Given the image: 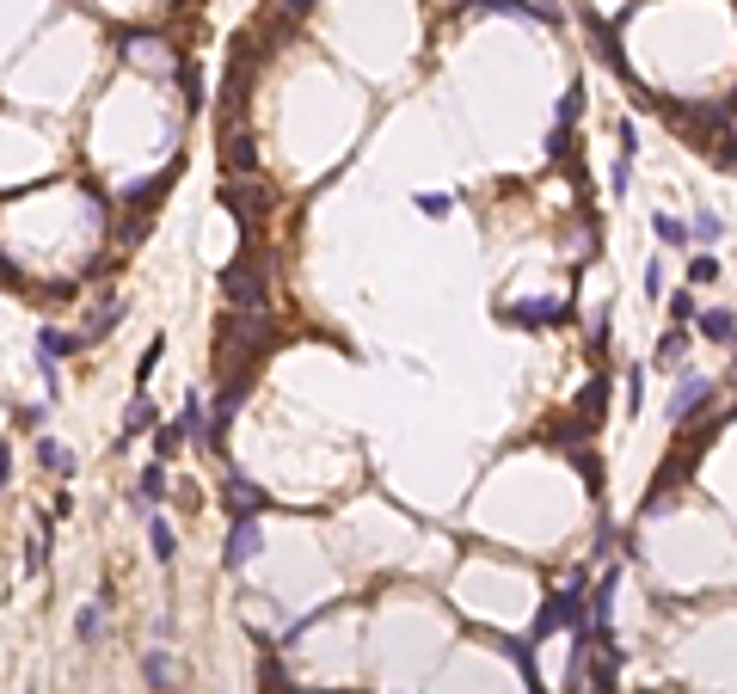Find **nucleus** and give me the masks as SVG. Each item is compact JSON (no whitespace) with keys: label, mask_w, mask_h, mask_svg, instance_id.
Segmentation results:
<instances>
[{"label":"nucleus","mask_w":737,"mask_h":694,"mask_svg":"<svg viewBox=\"0 0 737 694\" xmlns=\"http://www.w3.org/2000/svg\"><path fill=\"white\" fill-rule=\"evenodd\" d=\"M265 345H271V308H258V313L234 308L215 326V369H221V382H234V375L252 382V363L265 356Z\"/></svg>","instance_id":"obj_1"},{"label":"nucleus","mask_w":737,"mask_h":694,"mask_svg":"<svg viewBox=\"0 0 737 694\" xmlns=\"http://www.w3.org/2000/svg\"><path fill=\"white\" fill-rule=\"evenodd\" d=\"M221 295H228V308H240V313L271 308V283L258 271V246H246L234 265H221Z\"/></svg>","instance_id":"obj_2"},{"label":"nucleus","mask_w":737,"mask_h":694,"mask_svg":"<svg viewBox=\"0 0 737 694\" xmlns=\"http://www.w3.org/2000/svg\"><path fill=\"white\" fill-rule=\"evenodd\" d=\"M221 209L240 221L246 246H258V221L277 209V191L271 185H252V178H234V185H221Z\"/></svg>","instance_id":"obj_3"},{"label":"nucleus","mask_w":737,"mask_h":694,"mask_svg":"<svg viewBox=\"0 0 737 694\" xmlns=\"http://www.w3.org/2000/svg\"><path fill=\"white\" fill-rule=\"evenodd\" d=\"M706 400H713V382H701V375H682V387L670 393V406H664V418L670 424H688V418L701 412Z\"/></svg>","instance_id":"obj_4"},{"label":"nucleus","mask_w":737,"mask_h":694,"mask_svg":"<svg viewBox=\"0 0 737 694\" xmlns=\"http://www.w3.org/2000/svg\"><path fill=\"white\" fill-rule=\"evenodd\" d=\"M571 313V302H517V308H498V320H510V326H553V320H565Z\"/></svg>","instance_id":"obj_5"},{"label":"nucleus","mask_w":737,"mask_h":694,"mask_svg":"<svg viewBox=\"0 0 737 694\" xmlns=\"http://www.w3.org/2000/svg\"><path fill=\"white\" fill-rule=\"evenodd\" d=\"M221 160H228V173L234 178H252L258 173V141L246 136V130H234V136L221 141Z\"/></svg>","instance_id":"obj_6"},{"label":"nucleus","mask_w":737,"mask_h":694,"mask_svg":"<svg viewBox=\"0 0 737 694\" xmlns=\"http://www.w3.org/2000/svg\"><path fill=\"white\" fill-rule=\"evenodd\" d=\"M252 554H258V522H252V517H234V535H228V554H221V565H246Z\"/></svg>","instance_id":"obj_7"},{"label":"nucleus","mask_w":737,"mask_h":694,"mask_svg":"<svg viewBox=\"0 0 737 694\" xmlns=\"http://www.w3.org/2000/svg\"><path fill=\"white\" fill-rule=\"evenodd\" d=\"M695 326H701V338H713V345H737V313H725V308H701Z\"/></svg>","instance_id":"obj_8"},{"label":"nucleus","mask_w":737,"mask_h":694,"mask_svg":"<svg viewBox=\"0 0 737 694\" xmlns=\"http://www.w3.org/2000/svg\"><path fill=\"white\" fill-rule=\"evenodd\" d=\"M221 504H228L234 517H258V510H265L271 498H265L258 486H246V480H228V491H221Z\"/></svg>","instance_id":"obj_9"},{"label":"nucleus","mask_w":737,"mask_h":694,"mask_svg":"<svg viewBox=\"0 0 737 694\" xmlns=\"http://www.w3.org/2000/svg\"><path fill=\"white\" fill-rule=\"evenodd\" d=\"M652 234H658L664 246H688V240H695V228H688L682 215H664V209L652 215Z\"/></svg>","instance_id":"obj_10"},{"label":"nucleus","mask_w":737,"mask_h":694,"mask_svg":"<svg viewBox=\"0 0 737 694\" xmlns=\"http://www.w3.org/2000/svg\"><path fill=\"white\" fill-rule=\"evenodd\" d=\"M184 437H191V424H184V418L160 424V430H154V449H160V461H173V455L184 449Z\"/></svg>","instance_id":"obj_11"},{"label":"nucleus","mask_w":737,"mask_h":694,"mask_svg":"<svg viewBox=\"0 0 737 694\" xmlns=\"http://www.w3.org/2000/svg\"><path fill=\"white\" fill-rule=\"evenodd\" d=\"M37 345H43V363H56V356H74V350L86 345V338H80V332H56V326H49Z\"/></svg>","instance_id":"obj_12"},{"label":"nucleus","mask_w":737,"mask_h":694,"mask_svg":"<svg viewBox=\"0 0 737 694\" xmlns=\"http://www.w3.org/2000/svg\"><path fill=\"white\" fill-rule=\"evenodd\" d=\"M173 173H178V167H173ZM173 173L148 178V185H136V191H123V203H130V209H154V203H160V191L173 185Z\"/></svg>","instance_id":"obj_13"},{"label":"nucleus","mask_w":737,"mask_h":694,"mask_svg":"<svg viewBox=\"0 0 737 694\" xmlns=\"http://www.w3.org/2000/svg\"><path fill=\"white\" fill-rule=\"evenodd\" d=\"M682 356H688V332L676 326V332H664V345H658L652 363H658V369H682Z\"/></svg>","instance_id":"obj_14"},{"label":"nucleus","mask_w":737,"mask_h":694,"mask_svg":"<svg viewBox=\"0 0 737 694\" xmlns=\"http://www.w3.org/2000/svg\"><path fill=\"white\" fill-rule=\"evenodd\" d=\"M688 228H695V240H725V215H719V209H695Z\"/></svg>","instance_id":"obj_15"},{"label":"nucleus","mask_w":737,"mask_h":694,"mask_svg":"<svg viewBox=\"0 0 737 694\" xmlns=\"http://www.w3.org/2000/svg\"><path fill=\"white\" fill-rule=\"evenodd\" d=\"M37 461H43V467H49V473H74V455L62 449V443H49V437H43V443H37Z\"/></svg>","instance_id":"obj_16"},{"label":"nucleus","mask_w":737,"mask_h":694,"mask_svg":"<svg viewBox=\"0 0 737 694\" xmlns=\"http://www.w3.org/2000/svg\"><path fill=\"white\" fill-rule=\"evenodd\" d=\"M136 498H141V504H160V498H166V467H148V473H141V486H136Z\"/></svg>","instance_id":"obj_17"},{"label":"nucleus","mask_w":737,"mask_h":694,"mask_svg":"<svg viewBox=\"0 0 737 694\" xmlns=\"http://www.w3.org/2000/svg\"><path fill=\"white\" fill-rule=\"evenodd\" d=\"M688 283H719V258L713 252H695L688 258Z\"/></svg>","instance_id":"obj_18"},{"label":"nucleus","mask_w":737,"mask_h":694,"mask_svg":"<svg viewBox=\"0 0 737 694\" xmlns=\"http://www.w3.org/2000/svg\"><path fill=\"white\" fill-rule=\"evenodd\" d=\"M578 111H584V86H571V93L560 99V111H553V117H560V130H571V123H578Z\"/></svg>","instance_id":"obj_19"},{"label":"nucleus","mask_w":737,"mask_h":694,"mask_svg":"<svg viewBox=\"0 0 737 694\" xmlns=\"http://www.w3.org/2000/svg\"><path fill=\"white\" fill-rule=\"evenodd\" d=\"M602 393H608V387H584V400H578V418H584V424H597V418H602Z\"/></svg>","instance_id":"obj_20"},{"label":"nucleus","mask_w":737,"mask_h":694,"mask_svg":"<svg viewBox=\"0 0 737 694\" xmlns=\"http://www.w3.org/2000/svg\"><path fill=\"white\" fill-rule=\"evenodd\" d=\"M148 541H154V559H173V547H178V541H173V528H166L160 517H154V528H148Z\"/></svg>","instance_id":"obj_21"},{"label":"nucleus","mask_w":737,"mask_h":694,"mask_svg":"<svg viewBox=\"0 0 737 694\" xmlns=\"http://www.w3.org/2000/svg\"><path fill=\"white\" fill-rule=\"evenodd\" d=\"M74 633H80V639H86V645H93V639H99V602H93V608H80V615H74Z\"/></svg>","instance_id":"obj_22"},{"label":"nucleus","mask_w":737,"mask_h":694,"mask_svg":"<svg viewBox=\"0 0 737 694\" xmlns=\"http://www.w3.org/2000/svg\"><path fill=\"white\" fill-rule=\"evenodd\" d=\"M148 424H154V406H148V400H136V406L123 412V430H148Z\"/></svg>","instance_id":"obj_23"},{"label":"nucleus","mask_w":737,"mask_h":694,"mask_svg":"<svg viewBox=\"0 0 737 694\" xmlns=\"http://www.w3.org/2000/svg\"><path fill=\"white\" fill-rule=\"evenodd\" d=\"M178 80H184V99H191V104H203V74L184 62V68H178Z\"/></svg>","instance_id":"obj_24"},{"label":"nucleus","mask_w":737,"mask_h":694,"mask_svg":"<svg viewBox=\"0 0 737 694\" xmlns=\"http://www.w3.org/2000/svg\"><path fill=\"white\" fill-rule=\"evenodd\" d=\"M160 350H166V338H154V345L141 350V369H136V382L148 387V375H154V363H160Z\"/></svg>","instance_id":"obj_25"},{"label":"nucleus","mask_w":737,"mask_h":694,"mask_svg":"<svg viewBox=\"0 0 737 694\" xmlns=\"http://www.w3.org/2000/svg\"><path fill=\"white\" fill-rule=\"evenodd\" d=\"M271 6L283 13V25H295V19H308V6H314V0H271Z\"/></svg>","instance_id":"obj_26"},{"label":"nucleus","mask_w":737,"mask_h":694,"mask_svg":"<svg viewBox=\"0 0 737 694\" xmlns=\"http://www.w3.org/2000/svg\"><path fill=\"white\" fill-rule=\"evenodd\" d=\"M141 670H148V682H160V689H166V682H173V663L160 658V652H154V658L141 663Z\"/></svg>","instance_id":"obj_27"},{"label":"nucleus","mask_w":737,"mask_h":694,"mask_svg":"<svg viewBox=\"0 0 737 694\" xmlns=\"http://www.w3.org/2000/svg\"><path fill=\"white\" fill-rule=\"evenodd\" d=\"M608 185H615V197H627V185H633V160H627V154L615 160V178H608Z\"/></svg>","instance_id":"obj_28"},{"label":"nucleus","mask_w":737,"mask_h":694,"mask_svg":"<svg viewBox=\"0 0 737 694\" xmlns=\"http://www.w3.org/2000/svg\"><path fill=\"white\" fill-rule=\"evenodd\" d=\"M418 209H424V215H436V221H443V215H449V197H443V191H424V197H418Z\"/></svg>","instance_id":"obj_29"},{"label":"nucleus","mask_w":737,"mask_h":694,"mask_svg":"<svg viewBox=\"0 0 737 694\" xmlns=\"http://www.w3.org/2000/svg\"><path fill=\"white\" fill-rule=\"evenodd\" d=\"M645 295H664V265H658V258L645 265Z\"/></svg>","instance_id":"obj_30"},{"label":"nucleus","mask_w":737,"mask_h":694,"mask_svg":"<svg viewBox=\"0 0 737 694\" xmlns=\"http://www.w3.org/2000/svg\"><path fill=\"white\" fill-rule=\"evenodd\" d=\"M639 400H645V369H633L627 375V406H639Z\"/></svg>","instance_id":"obj_31"},{"label":"nucleus","mask_w":737,"mask_h":694,"mask_svg":"<svg viewBox=\"0 0 737 694\" xmlns=\"http://www.w3.org/2000/svg\"><path fill=\"white\" fill-rule=\"evenodd\" d=\"M621 154H627V160L639 154V130H633V123H621Z\"/></svg>","instance_id":"obj_32"},{"label":"nucleus","mask_w":737,"mask_h":694,"mask_svg":"<svg viewBox=\"0 0 737 694\" xmlns=\"http://www.w3.org/2000/svg\"><path fill=\"white\" fill-rule=\"evenodd\" d=\"M0 283H13V289H25V277H19V271H13L6 258H0Z\"/></svg>","instance_id":"obj_33"}]
</instances>
